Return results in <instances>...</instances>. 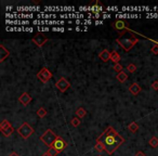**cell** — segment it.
I'll return each mask as SVG.
<instances>
[{
    "instance_id": "1",
    "label": "cell",
    "mask_w": 158,
    "mask_h": 156,
    "mask_svg": "<svg viewBox=\"0 0 158 156\" xmlns=\"http://www.w3.org/2000/svg\"><path fill=\"white\" fill-rule=\"evenodd\" d=\"M123 142H125V139L122 138L121 135H118V133L107 135V138H106V140L104 142L105 151L107 152L108 155H112Z\"/></svg>"
},
{
    "instance_id": "2",
    "label": "cell",
    "mask_w": 158,
    "mask_h": 156,
    "mask_svg": "<svg viewBox=\"0 0 158 156\" xmlns=\"http://www.w3.org/2000/svg\"><path fill=\"white\" fill-rule=\"evenodd\" d=\"M116 41H117V43L125 50V51L129 52L132 48H133L134 46L137 45V41H139V39L134 36H131L130 38H127V37H126V38L120 37V38L116 39Z\"/></svg>"
},
{
    "instance_id": "3",
    "label": "cell",
    "mask_w": 158,
    "mask_h": 156,
    "mask_svg": "<svg viewBox=\"0 0 158 156\" xmlns=\"http://www.w3.org/2000/svg\"><path fill=\"white\" fill-rule=\"evenodd\" d=\"M57 135L51 129H48L41 137H40V140H41V142H43L47 146L52 147V145H53L54 141L57 140Z\"/></svg>"
},
{
    "instance_id": "4",
    "label": "cell",
    "mask_w": 158,
    "mask_h": 156,
    "mask_svg": "<svg viewBox=\"0 0 158 156\" xmlns=\"http://www.w3.org/2000/svg\"><path fill=\"white\" fill-rule=\"evenodd\" d=\"M18 135H21L23 139H28L30 135H33L34 129L32 128V127H30L29 124L23 123V124H22V126L18 129Z\"/></svg>"
},
{
    "instance_id": "5",
    "label": "cell",
    "mask_w": 158,
    "mask_h": 156,
    "mask_svg": "<svg viewBox=\"0 0 158 156\" xmlns=\"http://www.w3.org/2000/svg\"><path fill=\"white\" fill-rule=\"evenodd\" d=\"M37 78H38L41 82L46 84V82H48L51 78H52V73H51L47 67H42V68L37 73Z\"/></svg>"
},
{
    "instance_id": "6",
    "label": "cell",
    "mask_w": 158,
    "mask_h": 156,
    "mask_svg": "<svg viewBox=\"0 0 158 156\" xmlns=\"http://www.w3.org/2000/svg\"><path fill=\"white\" fill-rule=\"evenodd\" d=\"M32 40H33V42L37 46V47H40V48H41V47L45 46L46 42L48 41V37L41 33H38L32 38Z\"/></svg>"
},
{
    "instance_id": "7",
    "label": "cell",
    "mask_w": 158,
    "mask_h": 156,
    "mask_svg": "<svg viewBox=\"0 0 158 156\" xmlns=\"http://www.w3.org/2000/svg\"><path fill=\"white\" fill-rule=\"evenodd\" d=\"M55 87L61 91V92H65L69 87H71V82H69L65 77H61L55 84Z\"/></svg>"
},
{
    "instance_id": "8",
    "label": "cell",
    "mask_w": 158,
    "mask_h": 156,
    "mask_svg": "<svg viewBox=\"0 0 158 156\" xmlns=\"http://www.w3.org/2000/svg\"><path fill=\"white\" fill-rule=\"evenodd\" d=\"M66 146H67V143H66L65 140L63 138H61V137H57V140L54 141L53 145H52V147H54L59 153H61V152H63V151L65 150Z\"/></svg>"
},
{
    "instance_id": "9",
    "label": "cell",
    "mask_w": 158,
    "mask_h": 156,
    "mask_svg": "<svg viewBox=\"0 0 158 156\" xmlns=\"http://www.w3.org/2000/svg\"><path fill=\"white\" fill-rule=\"evenodd\" d=\"M18 101H20V103H21L22 105L26 106V105H28L30 102H32V96H30L27 92H24V93H22L21 96H20V98H18Z\"/></svg>"
},
{
    "instance_id": "10",
    "label": "cell",
    "mask_w": 158,
    "mask_h": 156,
    "mask_svg": "<svg viewBox=\"0 0 158 156\" xmlns=\"http://www.w3.org/2000/svg\"><path fill=\"white\" fill-rule=\"evenodd\" d=\"M141 90H142V88H141L140 85L137 84V82H133V84L129 87V91H130V93H131L132 96H137V94L141 92Z\"/></svg>"
},
{
    "instance_id": "11",
    "label": "cell",
    "mask_w": 158,
    "mask_h": 156,
    "mask_svg": "<svg viewBox=\"0 0 158 156\" xmlns=\"http://www.w3.org/2000/svg\"><path fill=\"white\" fill-rule=\"evenodd\" d=\"M9 55H10L9 50H7L6 47L3 45L0 46V62H3Z\"/></svg>"
},
{
    "instance_id": "12",
    "label": "cell",
    "mask_w": 158,
    "mask_h": 156,
    "mask_svg": "<svg viewBox=\"0 0 158 156\" xmlns=\"http://www.w3.org/2000/svg\"><path fill=\"white\" fill-rule=\"evenodd\" d=\"M114 28L116 30H118V32H121V33H123L125 30H127V27H126L125 23H123L121 20H118V21H116L114 23Z\"/></svg>"
},
{
    "instance_id": "13",
    "label": "cell",
    "mask_w": 158,
    "mask_h": 156,
    "mask_svg": "<svg viewBox=\"0 0 158 156\" xmlns=\"http://www.w3.org/2000/svg\"><path fill=\"white\" fill-rule=\"evenodd\" d=\"M98 57H100L103 62H108V61L110 60V52L108 51V50H106V49H104L102 52H100Z\"/></svg>"
},
{
    "instance_id": "14",
    "label": "cell",
    "mask_w": 158,
    "mask_h": 156,
    "mask_svg": "<svg viewBox=\"0 0 158 156\" xmlns=\"http://www.w3.org/2000/svg\"><path fill=\"white\" fill-rule=\"evenodd\" d=\"M110 61H113L115 64H118L120 61V55L116 51L110 52Z\"/></svg>"
},
{
    "instance_id": "15",
    "label": "cell",
    "mask_w": 158,
    "mask_h": 156,
    "mask_svg": "<svg viewBox=\"0 0 158 156\" xmlns=\"http://www.w3.org/2000/svg\"><path fill=\"white\" fill-rule=\"evenodd\" d=\"M116 78L119 82H125V81L128 79V75H127L125 72H121V73H119V74H117Z\"/></svg>"
},
{
    "instance_id": "16",
    "label": "cell",
    "mask_w": 158,
    "mask_h": 156,
    "mask_svg": "<svg viewBox=\"0 0 158 156\" xmlns=\"http://www.w3.org/2000/svg\"><path fill=\"white\" fill-rule=\"evenodd\" d=\"M14 132V128H13L12 126L8 127V128H6V129L1 130V133H2L4 137H9V135H11Z\"/></svg>"
},
{
    "instance_id": "17",
    "label": "cell",
    "mask_w": 158,
    "mask_h": 156,
    "mask_svg": "<svg viewBox=\"0 0 158 156\" xmlns=\"http://www.w3.org/2000/svg\"><path fill=\"white\" fill-rule=\"evenodd\" d=\"M128 129H129V131L132 132V133H135V132L139 130V125H137L135 121H132V123L128 126Z\"/></svg>"
},
{
    "instance_id": "18",
    "label": "cell",
    "mask_w": 158,
    "mask_h": 156,
    "mask_svg": "<svg viewBox=\"0 0 158 156\" xmlns=\"http://www.w3.org/2000/svg\"><path fill=\"white\" fill-rule=\"evenodd\" d=\"M94 151L98 152V153H102L105 151V146L103 143H100V142H96V144L94 145Z\"/></svg>"
},
{
    "instance_id": "19",
    "label": "cell",
    "mask_w": 158,
    "mask_h": 156,
    "mask_svg": "<svg viewBox=\"0 0 158 156\" xmlns=\"http://www.w3.org/2000/svg\"><path fill=\"white\" fill-rule=\"evenodd\" d=\"M148 144H149V146L153 147V149H156V147H158V138H157V137H153V138L149 140Z\"/></svg>"
},
{
    "instance_id": "20",
    "label": "cell",
    "mask_w": 158,
    "mask_h": 156,
    "mask_svg": "<svg viewBox=\"0 0 158 156\" xmlns=\"http://www.w3.org/2000/svg\"><path fill=\"white\" fill-rule=\"evenodd\" d=\"M76 114H77V117H79V118H84L87 115V112L84 107H79L77 111H76Z\"/></svg>"
},
{
    "instance_id": "21",
    "label": "cell",
    "mask_w": 158,
    "mask_h": 156,
    "mask_svg": "<svg viewBox=\"0 0 158 156\" xmlns=\"http://www.w3.org/2000/svg\"><path fill=\"white\" fill-rule=\"evenodd\" d=\"M37 115H38L40 118H43L45 116H47V110L43 107H40L38 111H37Z\"/></svg>"
},
{
    "instance_id": "22",
    "label": "cell",
    "mask_w": 158,
    "mask_h": 156,
    "mask_svg": "<svg viewBox=\"0 0 158 156\" xmlns=\"http://www.w3.org/2000/svg\"><path fill=\"white\" fill-rule=\"evenodd\" d=\"M10 126H12V125H11V123L4 119V120H2V121H1V125H0V130L6 129V128H8V127H10Z\"/></svg>"
},
{
    "instance_id": "23",
    "label": "cell",
    "mask_w": 158,
    "mask_h": 156,
    "mask_svg": "<svg viewBox=\"0 0 158 156\" xmlns=\"http://www.w3.org/2000/svg\"><path fill=\"white\" fill-rule=\"evenodd\" d=\"M106 138H107V135H106V132H103L100 137L98 138V142H100V143H103L104 144V142H105V140H106Z\"/></svg>"
},
{
    "instance_id": "24",
    "label": "cell",
    "mask_w": 158,
    "mask_h": 156,
    "mask_svg": "<svg viewBox=\"0 0 158 156\" xmlns=\"http://www.w3.org/2000/svg\"><path fill=\"white\" fill-rule=\"evenodd\" d=\"M71 123H72V125L74 127H78L79 125H80V118H79V117H75V118H73L72 119Z\"/></svg>"
},
{
    "instance_id": "25",
    "label": "cell",
    "mask_w": 158,
    "mask_h": 156,
    "mask_svg": "<svg viewBox=\"0 0 158 156\" xmlns=\"http://www.w3.org/2000/svg\"><path fill=\"white\" fill-rule=\"evenodd\" d=\"M113 69L114 71H115V72H117L118 73V74H119V73H121V72H123V71H122V66H121V64H115V65H114V67H113Z\"/></svg>"
},
{
    "instance_id": "26",
    "label": "cell",
    "mask_w": 158,
    "mask_h": 156,
    "mask_svg": "<svg viewBox=\"0 0 158 156\" xmlns=\"http://www.w3.org/2000/svg\"><path fill=\"white\" fill-rule=\"evenodd\" d=\"M127 69H128L129 73H135V71H137V66L134 65V64H129V65L127 66Z\"/></svg>"
},
{
    "instance_id": "27",
    "label": "cell",
    "mask_w": 158,
    "mask_h": 156,
    "mask_svg": "<svg viewBox=\"0 0 158 156\" xmlns=\"http://www.w3.org/2000/svg\"><path fill=\"white\" fill-rule=\"evenodd\" d=\"M48 153L50 154L51 156H57V154H59V152H57L54 147H49V150H48Z\"/></svg>"
},
{
    "instance_id": "28",
    "label": "cell",
    "mask_w": 158,
    "mask_h": 156,
    "mask_svg": "<svg viewBox=\"0 0 158 156\" xmlns=\"http://www.w3.org/2000/svg\"><path fill=\"white\" fill-rule=\"evenodd\" d=\"M152 88L155 91L158 90V80H156V81H154V82H153V84H152Z\"/></svg>"
},
{
    "instance_id": "29",
    "label": "cell",
    "mask_w": 158,
    "mask_h": 156,
    "mask_svg": "<svg viewBox=\"0 0 158 156\" xmlns=\"http://www.w3.org/2000/svg\"><path fill=\"white\" fill-rule=\"evenodd\" d=\"M152 52L154 54H156V55H157V54H158V45H155L154 47H153V48H152Z\"/></svg>"
},
{
    "instance_id": "30",
    "label": "cell",
    "mask_w": 158,
    "mask_h": 156,
    "mask_svg": "<svg viewBox=\"0 0 158 156\" xmlns=\"http://www.w3.org/2000/svg\"><path fill=\"white\" fill-rule=\"evenodd\" d=\"M52 30H55V32H63V30H64V28H60V27H53V28H52Z\"/></svg>"
},
{
    "instance_id": "31",
    "label": "cell",
    "mask_w": 158,
    "mask_h": 156,
    "mask_svg": "<svg viewBox=\"0 0 158 156\" xmlns=\"http://www.w3.org/2000/svg\"><path fill=\"white\" fill-rule=\"evenodd\" d=\"M135 156H145V153H144V152H142V151H139V152L135 154Z\"/></svg>"
},
{
    "instance_id": "32",
    "label": "cell",
    "mask_w": 158,
    "mask_h": 156,
    "mask_svg": "<svg viewBox=\"0 0 158 156\" xmlns=\"http://www.w3.org/2000/svg\"><path fill=\"white\" fill-rule=\"evenodd\" d=\"M9 156H20V155H18V153H15V152H12V153L10 154V155H9Z\"/></svg>"
},
{
    "instance_id": "33",
    "label": "cell",
    "mask_w": 158,
    "mask_h": 156,
    "mask_svg": "<svg viewBox=\"0 0 158 156\" xmlns=\"http://www.w3.org/2000/svg\"><path fill=\"white\" fill-rule=\"evenodd\" d=\"M41 156H51V155H50V154L48 153V152H46V153H43V154H42Z\"/></svg>"
},
{
    "instance_id": "34",
    "label": "cell",
    "mask_w": 158,
    "mask_h": 156,
    "mask_svg": "<svg viewBox=\"0 0 158 156\" xmlns=\"http://www.w3.org/2000/svg\"><path fill=\"white\" fill-rule=\"evenodd\" d=\"M96 24H103V22H102V21H96Z\"/></svg>"
},
{
    "instance_id": "35",
    "label": "cell",
    "mask_w": 158,
    "mask_h": 156,
    "mask_svg": "<svg viewBox=\"0 0 158 156\" xmlns=\"http://www.w3.org/2000/svg\"><path fill=\"white\" fill-rule=\"evenodd\" d=\"M98 16H100V14H98V13H96V15H94V18H98Z\"/></svg>"
},
{
    "instance_id": "36",
    "label": "cell",
    "mask_w": 158,
    "mask_h": 156,
    "mask_svg": "<svg viewBox=\"0 0 158 156\" xmlns=\"http://www.w3.org/2000/svg\"><path fill=\"white\" fill-rule=\"evenodd\" d=\"M75 29H76V30H77V32H78V30H80V27H76V28H75Z\"/></svg>"
},
{
    "instance_id": "37",
    "label": "cell",
    "mask_w": 158,
    "mask_h": 156,
    "mask_svg": "<svg viewBox=\"0 0 158 156\" xmlns=\"http://www.w3.org/2000/svg\"><path fill=\"white\" fill-rule=\"evenodd\" d=\"M98 156H101V155H98Z\"/></svg>"
}]
</instances>
